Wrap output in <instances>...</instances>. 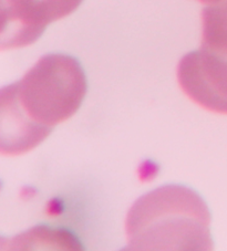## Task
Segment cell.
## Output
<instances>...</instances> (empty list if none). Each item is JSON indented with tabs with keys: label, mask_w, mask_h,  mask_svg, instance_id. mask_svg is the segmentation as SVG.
I'll use <instances>...</instances> for the list:
<instances>
[{
	"label": "cell",
	"mask_w": 227,
	"mask_h": 251,
	"mask_svg": "<svg viewBox=\"0 0 227 251\" xmlns=\"http://www.w3.org/2000/svg\"><path fill=\"white\" fill-rule=\"evenodd\" d=\"M202 20V45L182 58L178 82L198 104L227 114V0L205 7Z\"/></svg>",
	"instance_id": "3957f363"
},
{
	"label": "cell",
	"mask_w": 227,
	"mask_h": 251,
	"mask_svg": "<svg viewBox=\"0 0 227 251\" xmlns=\"http://www.w3.org/2000/svg\"><path fill=\"white\" fill-rule=\"evenodd\" d=\"M84 69L62 53L42 57L23 79L0 92L1 153L29 152L79 110L86 93Z\"/></svg>",
	"instance_id": "6da1fadb"
},
{
	"label": "cell",
	"mask_w": 227,
	"mask_h": 251,
	"mask_svg": "<svg viewBox=\"0 0 227 251\" xmlns=\"http://www.w3.org/2000/svg\"><path fill=\"white\" fill-rule=\"evenodd\" d=\"M84 0H1V49H15L37 41L54 21L77 9Z\"/></svg>",
	"instance_id": "277c9868"
},
{
	"label": "cell",
	"mask_w": 227,
	"mask_h": 251,
	"mask_svg": "<svg viewBox=\"0 0 227 251\" xmlns=\"http://www.w3.org/2000/svg\"><path fill=\"white\" fill-rule=\"evenodd\" d=\"M10 249H29L33 246H59L61 249H80V244L70 233L50 229H33L9 241Z\"/></svg>",
	"instance_id": "5b68a950"
},
{
	"label": "cell",
	"mask_w": 227,
	"mask_h": 251,
	"mask_svg": "<svg viewBox=\"0 0 227 251\" xmlns=\"http://www.w3.org/2000/svg\"><path fill=\"white\" fill-rule=\"evenodd\" d=\"M199 1H202V2H206V3H213V2L220 1V0H199Z\"/></svg>",
	"instance_id": "8992f818"
},
{
	"label": "cell",
	"mask_w": 227,
	"mask_h": 251,
	"mask_svg": "<svg viewBox=\"0 0 227 251\" xmlns=\"http://www.w3.org/2000/svg\"><path fill=\"white\" fill-rule=\"evenodd\" d=\"M211 213L194 189L167 185L139 198L125 228L131 250H212Z\"/></svg>",
	"instance_id": "7a4b0ae2"
}]
</instances>
